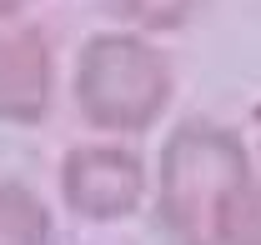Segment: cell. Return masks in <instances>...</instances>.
<instances>
[{"label": "cell", "instance_id": "1", "mask_svg": "<svg viewBox=\"0 0 261 245\" xmlns=\"http://www.w3.org/2000/svg\"><path fill=\"white\" fill-rule=\"evenodd\" d=\"M251 195V160L221 125H181L161 150V220L176 245H226Z\"/></svg>", "mask_w": 261, "mask_h": 245}, {"label": "cell", "instance_id": "2", "mask_svg": "<svg viewBox=\"0 0 261 245\" xmlns=\"http://www.w3.org/2000/svg\"><path fill=\"white\" fill-rule=\"evenodd\" d=\"M75 100L100 130H146L171 100V65L141 35H96L75 60Z\"/></svg>", "mask_w": 261, "mask_h": 245}, {"label": "cell", "instance_id": "3", "mask_svg": "<svg viewBox=\"0 0 261 245\" xmlns=\"http://www.w3.org/2000/svg\"><path fill=\"white\" fill-rule=\"evenodd\" d=\"M65 205L86 220H121L141 205L146 170L121 145H75L61 165Z\"/></svg>", "mask_w": 261, "mask_h": 245}, {"label": "cell", "instance_id": "4", "mask_svg": "<svg viewBox=\"0 0 261 245\" xmlns=\"http://www.w3.org/2000/svg\"><path fill=\"white\" fill-rule=\"evenodd\" d=\"M50 105V45L35 25L0 30V120L31 125Z\"/></svg>", "mask_w": 261, "mask_h": 245}, {"label": "cell", "instance_id": "5", "mask_svg": "<svg viewBox=\"0 0 261 245\" xmlns=\"http://www.w3.org/2000/svg\"><path fill=\"white\" fill-rule=\"evenodd\" d=\"M0 245H50V210L25 185H0Z\"/></svg>", "mask_w": 261, "mask_h": 245}, {"label": "cell", "instance_id": "6", "mask_svg": "<svg viewBox=\"0 0 261 245\" xmlns=\"http://www.w3.org/2000/svg\"><path fill=\"white\" fill-rule=\"evenodd\" d=\"M111 5L126 15L130 25H141V30H171L191 10V0H111Z\"/></svg>", "mask_w": 261, "mask_h": 245}, {"label": "cell", "instance_id": "7", "mask_svg": "<svg viewBox=\"0 0 261 245\" xmlns=\"http://www.w3.org/2000/svg\"><path fill=\"white\" fill-rule=\"evenodd\" d=\"M226 245H261V190H251V195L241 200V210H236V220H231Z\"/></svg>", "mask_w": 261, "mask_h": 245}, {"label": "cell", "instance_id": "8", "mask_svg": "<svg viewBox=\"0 0 261 245\" xmlns=\"http://www.w3.org/2000/svg\"><path fill=\"white\" fill-rule=\"evenodd\" d=\"M20 5H25V0H0V20H5V15H15Z\"/></svg>", "mask_w": 261, "mask_h": 245}]
</instances>
